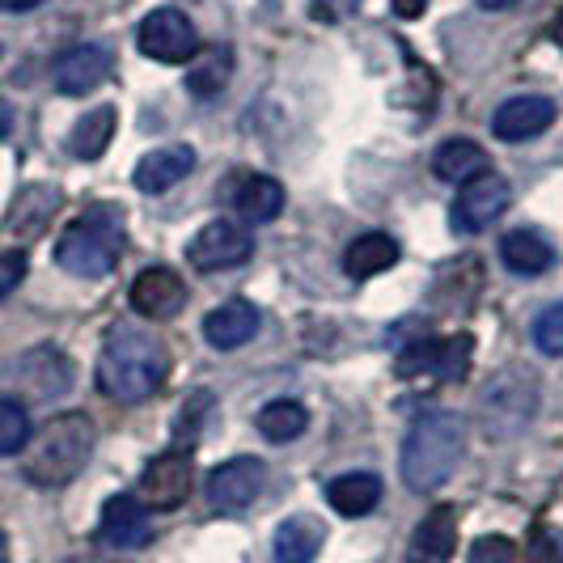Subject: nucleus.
Segmentation results:
<instances>
[{
  "label": "nucleus",
  "mask_w": 563,
  "mask_h": 563,
  "mask_svg": "<svg viewBox=\"0 0 563 563\" xmlns=\"http://www.w3.org/2000/svg\"><path fill=\"white\" fill-rule=\"evenodd\" d=\"M169 377V347L141 327H114L98 356V390L114 402H144Z\"/></svg>",
  "instance_id": "f257e3e1"
},
{
  "label": "nucleus",
  "mask_w": 563,
  "mask_h": 563,
  "mask_svg": "<svg viewBox=\"0 0 563 563\" xmlns=\"http://www.w3.org/2000/svg\"><path fill=\"white\" fill-rule=\"evenodd\" d=\"M462 453H466V420L457 411H428L411 423L402 441V483L428 496L453 479Z\"/></svg>",
  "instance_id": "f03ea898"
},
{
  "label": "nucleus",
  "mask_w": 563,
  "mask_h": 563,
  "mask_svg": "<svg viewBox=\"0 0 563 563\" xmlns=\"http://www.w3.org/2000/svg\"><path fill=\"white\" fill-rule=\"evenodd\" d=\"M93 453V423L81 411H64L43 423L26 445L22 457V475L34 487H64L85 471Z\"/></svg>",
  "instance_id": "7ed1b4c3"
},
{
  "label": "nucleus",
  "mask_w": 563,
  "mask_h": 563,
  "mask_svg": "<svg viewBox=\"0 0 563 563\" xmlns=\"http://www.w3.org/2000/svg\"><path fill=\"white\" fill-rule=\"evenodd\" d=\"M123 212L111 203H98L89 208L85 217H77L73 225L59 233L56 242V263L68 276H81V280H98V276H111L119 254H123Z\"/></svg>",
  "instance_id": "20e7f679"
},
{
  "label": "nucleus",
  "mask_w": 563,
  "mask_h": 563,
  "mask_svg": "<svg viewBox=\"0 0 563 563\" xmlns=\"http://www.w3.org/2000/svg\"><path fill=\"white\" fill-rule=\"evenodd\" d=\"M538 416V377L526 368L496 373L479 395V423L492 441H512Z\"/></svg>",
  "instance_id": "39448f33"
},
{
  "label": "nucleus",
  "mask_w": 563,
  "mask_h": 563,
  "mask_svg": "<svg viewBox=\"0 0 563 563\" xmlns=\"http://www.w3.org/2000/svg\"><path fill=\"white\" fill-rule=\"evenodd\" d=\"M475 356V335H420L402 343L398 352V377L416 382V386H445V382H462Z\"/></svg>",
  "instance_id": "423d86ee"
},
{
  "label": "nucleus",
  "mask_w": 563,
  "mask_h": 563,
  "mask_svg": "<svg viewBox=\"0 0 563 563\" xmlns=\"http://www.w3.org/2000/svg\"><path fill=\"white\" fill-rule=\"evenodd\" d=\"M136 47L157 64H191L199 56V30L183 9H157L136 30Z\"/></svg>",
  "instance_id": "0eeeda50"
},
{
  "label": "nucleus",
  "mask_w": 563,
  "mask_h": 563,
  "mask_svg": "<svg viewBox=\"0 0 563 563\" xmlns=\"http://www.w3.org/2000/svg\"><path fill=\"white\" fill-rule=\"evenodd\" d=\"M508 203H512V187H508V178H500V174H479V178L462 183V191H457L450 212L453 233L475 238L483 229H492L508 212Z\"/></svg>",
  "instance_id": "6e6552de"
},
{
  "label": "nucleus",
  "mask_w": 563,
  "mask_h": 563,
  "mask_svg": "<svg viewBox=\"0 0 563 563\" xmlns=\"http://www.w3.org/2000/svg\"><path fill=\"white\" fill-rule=\"evenodd\" d=\"M251 254H254V238L242 225H233V221H212V225H203L187 242V263L196 272H203V276L233 272V267L251 263Z\"/></svg>",
  "instance_id": "1a4fd4ad"
},
{
  "label": "nucleus",
  "mask_w": 563,
  "mask_h": 563,
  "mask_svg": "<svg viewBox=\"0 0 563 563\" xmlns=\"http://www.w3.org/2000/svg\"><path fill=\"white\" fill-rule=\"evenodd\" d=\"M267 466L258 457H229L208 475V505L217 512H246L258 500Z\"/></svg>",
  "instance_id": "9d476101"
},
{
  "label": "nucleus",
  "mask_w": 563,
  "mask_h": 563,
  "mask_svg": "<svg viewBox=\"0 0 563 563\" xmlns=\"http://www.w3.org/2000/svg\"><path fill=\"white\" fill-rule=\"evenodd\" d=\"M141 496L144 508H157V512H169V508L183 505L191 496V453L169 450L162 457H153L141 479Z\"/></svg>",
  "instance_id": "9b49d317"
},
{
  "label": "nucleus",
  "mask_w": 563,
  "mask_h": 563,
  "mask_svg": "<svg viewBox=\"0 0 563 563\" xmlns=\"http://www.w3.org/2000/svg\"><path fill=\"white\" fill-rule=\"evenodd\" d=\"M555 102L542 98V93H517V98H505L496 114H492V132L505 144H521L542 136L551 123H555Z\"/></svg>",
  "instance_id": "f8f14e48"
},
{
  "label": "nucleus",
  "mask_w": 563,
  "mask_h": 563,
  "mask_svg": "<svg viewBox=\"0 0 563 563\" xmlns=\"http://www.w3.org/2000/svg\"><path fill=\"white\" fill-rule=\"evenodd\" d=\"M114 68V56L107 47H98V43H81V47H73V52H64L56 59V68H52V81H56L59 93H68V98H81V93H93L98 85L111 77Z\"/></svg>",
  "instance_id": "ddd939ff"
},
{
  "label": "nucleus",
  "mask_w": 563,
  "mask_h": 563,
  "mask_svg": "<svg viewBox=\"0 0 563 563\" xmlns=\"http://www.w3.org/2000/svg\"><path fill=\"white\" fill-rule=\"evenodd\" d=\"M453 551H457V508L437 505L423 512L402 563H453Z\"/></svg>",
  "instance_id": "4468645a"
},
{
  "label": "nucleus",
  "mask_w": 563,
  "mask_h": 563,
  "mask_svg": "<svg viewBox=\"0 0 563 563\" xmlns=\"http://www.w3.org/2000/svg\"><path fill=\"white\" fill-rule=\"evenodd\" d=\"M187 306V284L178 280L169 267H148L132 280V310L153 322H166Z\"/></svg>",
  "instance_id": "2eb2a0df"
},
{
  "label": "nucleus",
  "mask_w": 563,
  "mask_h": 563,
  "mask_svg": "<svg viewBox=\"0 0 563 563\" xmlns=\"http://www.w3.org/2000/svg\"><path fill=\"white\" fill-rule=\"evenodd\" d=\"M98 538L114 547V551H136L153 538V521H148V508L136 496H111L102 508V526Z\"/></svg>",
  "instance_id": "dca6fc26"
},
{
  "label": "nucleus",
  "mask_w": 563,
  "mask_h": 563,
  "mask_svg": "<svg viewBox=\"0 0 563 563\" xmlns=\"http://www.w3.org/2000/svg\"><path fill=\"white\" fill-rule=\"evenodd\" d=\"M18 382L30 398H59L73 386V361L56 347H34L18 361Z\"/></svg>",
  "instance_id": "f3484780"
},
{
  "label": "nucleus",
  "mask_w": 563,
  "mask_h": 563,
  "mask_svg": "<svg viewBox=\"0 0 563 563\" xmlns=\"http://www.w3.org/2000/svg\"><path fill=\"white\" fill-rule=\"evenodd\" d=\"M203 335H208L212 347H221V352H233V347L251 343L258 335V306L246 301V297H233L221 310H212L203 318Z\"/></svg>",
  "instance_id": "a211bd4d"
},
{
  "label": "nucleus",
  "mask_w": 563,
  "mask_h": 563,
  "mask_svg": "<svg viewBox=\"0 0 563 563\" xmlns=\"http://www.w3.org/2000/svg\"><path fill=\"white\" fill-rule=\"evenodd\" d=\"M500 258H505V267L512 276H547L560 254H555L547 233H538V229H512V233L500 238Z\"/></svg>",
  "instance_id": "6ab92c4d"
},
{
  "label": "nucleus",
  "mask_w": 563,
  "mask_h": 563,
  "mask_svg": "<svg viewBox=\"0 0 563 563\" xmlns=\"http://www.w3.org/2000/svg\"><path fill=\"white\" fill-rule=\"evenodd\" d=\"M191 169H196V148H191V144H166V148L141 157V166H136V187L148 191V196H162L169 187H178Z\"/></svg>",
  "instance_id": "aec40b11"
},
{
  "label": "nucleus",
  "mask_w": 563,
  "mask_h": 563,
  "mask_svg": "<svg viewBox=\"0 0 563 563\" xmlns=\"http://www.w3.org/2000/svg\"><path fill=\"white\" fill-rule=\"evenodd\" d=\"M59 208V191L56 187H47V183H30V187H22L18 191V199H13V208H9V217H4V225H9V233H18V238H38L43 229H47V221L56 217Z\"/></svg>",
  "instance_id": "412c9836"
},
{
  "label": "nucleus",
  "mask_w": 563,
  "mask_h": 563,
  "mask_svg": "<svg viewBox=\"0 0 563 563\" xmlns=\"http://www.w3.org/2000/svg\"><path fill=\"white\" fill-rule=\"evenodd\" d=\"M327 505L335 508L339 517H368L382 505V479L373 471H347L327 483Z\"/></svg>",
  "instance_id": "4be33fe9"
},
{
  "label": "nucleus",
  "mask_w": 563,
  "mask_h": 563,
  "mask_svg": "<svg viewBox=\"0 0 563 563\" xmlns=\"http://www.w3.org/2000/svg\"><path fill=\"white\" fill-rule=\"evenodd\" d=\"M322 542H327V526L310 512H297L276 530L272 547H276V563H313Z\"/></svg>",
  "instance_id": "5701e85b"
},
{
  "label": "nucleus",
  "mask_w": 563,
  "mask_h": 563,
  "mask_svg": "<svg viewBox=\"0 0 563 563\" xmlns=\"http://www.w3.org/2000/svg\"><path fill=\"white\" fill-rule=\"evenodd\" d=\"M398 242L390 233H382V229H373V233H361L347 254H343V267H347V276L352 280H373V276H382V272H390L398 263Z\"/></svg>",
  "instance_id": "b1692460"
},
{
  "label": "nucleus",
  "mask_w": 563,
  "mask_h": 563,
  "mask_svg": "<svg viewBox=\"0 0 563 563\" xmlns=\"http://www.w3.org/2000/svg\"><path fill=\"white\" fill-rule=\"evenodd\" d=\"M233 208L242 212V221L267 225V221H276V217L284 212V187L276 183V178H267V174H251V178L238 183Z\"/></svg>",
  "instance_id": "393cba45"
},
{
  "label": "nucleus",
  "mask_w": 563,
  "mask_h": 563,
  "mask_svg": "<svg viewBox=\"0 0 563 563\" xmlns=\"http://www.w3.org/2000/svg\"><path fill=\"white\" fill-rule=\"evenodd\" d=\"M432 174L441 183H457L462 187V183L487 174V153L475 141H445L432 153Z\"/></svg>",
  "instance_id": "a878e982"
},
{
  "label": "nucleus",
  "mask_w": 563,
  "mask_h": 563,
  "mask_svg": "<svg viewBox=\"0 0 563 563\" xmlns=\"http://www.w3.org/2000/svg\"><path fill=\"white\" fill-rule=\"evenodd\" d=\"M114 123H119L114 107H93L89 114H81V119H77V128H73V136H68L73 157H81V162L102 157L114 141Z\"/></svg>",
  "instance_id": "bb28decb"
},
{
  "label": "nucleus",
  "mask_w": 563,
  "mask_h": 563,
  "mask_svg": "<svg viewBox=\"0 0 563 563\" xmlns=\"http://www.w3.org/2000/svg\"><path fill=\"white\" fill-rule=\"evenodd\" d=\"M258 432L272 441V445H284V441H297L306 428H310V411H306V402H297V398H272L258 416Z\"/></svg>",
  "instance_id": "cd10ccee"
},
{
  "label": "nucleus",
  "mask_w": 563,
  "mask_h": 563,
  "mask_svg": "<svg viewBox=\"0 0 563 563\" xmlns=\"http://www.w3.org/2000/svg\"><path fill=\"white\" fill-rule=\"evenodd\" d=\"M229 77H233V56L225 47H199V56L191 59V73H187V89L208 102L225 89Z\"/></svg>",
  "instance_id": "c85d7f7f"
},
{
  "label": "nucleus",
  "mask_w": 563,
  "mask_h": 563,
  "mask_svg": "<svg viewBox=\"0 0 563 563\" xmlns=\"http://www.w3.org/2000/svg\"><path fill=\"white\" fill-rule=\"evenodd\" d=\"M30 411L22 398H0V457L22 453L30 445Z\"/></svg>",
  "instance_id": "c756f323"
},
{
  "label": "nucleus",
  "mask_w": 563,
  "mask_h": 563,
  "mask_svg": "<svg viewBox=\"0 0 563 563\" xmlns=\"http://www.w3.org/2000/svg\"><path fill=\"white\" fill-rule=\"evenodd\" d=\"M526 563H563V530L538 521L526 542Z\"/></svg>",
  "instance_id": "7c9ffc66"
},
{
  "label": "nucleus",
  "mask_w": 563,
  "mask_h": 563,
  "mask_svg": "<svg viewBox=\"0 0 563 563\" xmlns=\"http://www.w3.org/2000/svg\"><path fill=\"white\" fill-rule=\"evenodd\" d=\"M534 347L542 356H563V301L538 313L534 322Z\"/></svg>",
  "instance_id": "2f4dec72"
},
{
  "label": "nucleus",
  "mask_w": 563,
  "mask_h": 563,
  "mask_svg": "<svg viewBox=\"0 0 563 563\" xmlns=\"http://www.w3.org/2000/svg\"><path fill=\"white\" fill-rule=\"evenodd\" d=\"M466 563H517V542L505 534H483L475 538Z\"/></svg>",
  "instance_id": "473e14b6"
},
{
  "label": "nucleus",
  "mask_w": 563,
  "mask_h": 563,
  "mask_svg": "<svg viewBox=\"0 0 563 563\" xmlns=\"http://www.w3.org/2000/svg\"><path fill=\"white\" fill-rule=\"evenodd\" d=\"M26 280V251H0V301Z\"/></svg>",
  "instance_id": "72a5a7b5"
},
{
  "label": "nucleus",
  "mask_w": 563,
  "mask_h": 563,
  "mask_svg": "<svg viewBox=\"0 0 563 563\" xmlns=\"http://www.w3.org/2000/svg\"><path fill=\"white\" fill-rule=\"evenodd\" d=\"M361 9V0H310V13L318 22H343Z\"/></svg>",
  "instance_id": "f704fd0d"
},
{
  "label": "nucleus",
  "mask_w": 563,
  "mask_h": 563,
  "mask_svg": "<svg viewBox=\"0 0 563 563\" xmlns=\"http://www.w3.org/2000/svg\"><path fill=\"white\" fill-rule=\"evenodd\" d=\"M208 407H212V395H208V390H199V395L187 398V407H183V416H178V437L187 432V423H191V437H196V432H199V416H203Z\"/></svg>",
  "instance_id": "c9c22d12"
},
{
  "label": "nucleus",
  "mask_w": 563,
  "mask_h": 563,
  "mask_svg": "<svg viewBox=\"0 0 563 563\" xmlns=\"http://www.w3.org/2000/svg\"><path fill=\"white\" fill-rule=\"evenodd\" d=\"M390 9H395V18H402V22H416L423 9H428V0H390Z\"/></svg>",
  "instance_id": "e433bc0d"
},
{
  "label": "nucleus",
  "mask_w": 563,
  "mask_h": 563,
  "mask_svg": "<svg viewBox=\"0 0 563 563\" xmlns=\"http://www.w3.org/2000/svg\"><path fill=\"white\" fill-rule=\"evenodd\" d=\"M38 4H47V0H0V9H9V13H26V9H38Z\"/></svg>",
  "instance_id": "4c0bfd02"
},
{
  "label": "nucleus",
  "mask_w": 563,
  "mask_h": 563,
  "mask_svg": "<svg viewBox=\"0 0 563 563\" xmlns=\"http://www.w3.org/2000/svg\"><path fill=\"white\" fill-rule=\"evenodd\" d=\"M64 563H128L123 555H77V560H64Z\"/></svg>",
  "instance_id": "58836bf2"
},
{
  "label": "nucleus",
  "mask_w": 563,
  "mask_h": 563,
  "mask_svg": "<svg viewBox=\"0 0 563 563\" xmlns=\"http://www.w3.org/2000/svg\"><path fill=\"white\" fill-rule=\"evenodd\" d=\"M9 132H13V111H9L4 102H0V141H4Z\"/></svg>",
  "instance_id": "ea45409f"
},
{
  "label": "nucleus",
  "mask_w": 563,
  "mask_h": 563,
  "mask_svg": "<svg viewBox=\"0 0 563 563\" xmlns=\"http://www.w3.org/2000/svg\"><path fill=\"white\" fill-rule=\"evenodd\" d=\"M475 4H479V9H492V13H500V9H512L517 0H475Z\"/></svg>",
  "instance_id": "a19ab883"
},
{
  "label": "nucleus",
  "mask_w": 563,
  "mask_h": 563,
  "mask_svg": "<svg viewBox=\"0 0 563 563\" xmlns=\"http://www.w3.org/2000/svg\"><path fill=\"white\" fill-rule=\"evenodd\" d=\"M551 34H555V43L563 47V9L555 13V26H551Z\"/></svg>",
  "instance_id": "79ce46f5"
},
{
  "label": "nucleus",
  "mask_w": 563,
  "mask_h": 563,
  "mask_svg": "<svg viewBox=\"0 0 563 563\" xmlns=\"http://www.w3.org/2000/svg\"><path fill=\"white\" fill-rule=\"evenodd\" d=\"M0 563H13L9 560V538H4V530H0Z\"/></svg>",
  "instance_id": "37998d69"
}]
</instances>
